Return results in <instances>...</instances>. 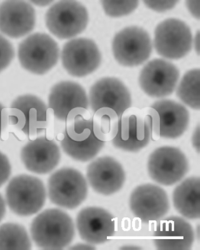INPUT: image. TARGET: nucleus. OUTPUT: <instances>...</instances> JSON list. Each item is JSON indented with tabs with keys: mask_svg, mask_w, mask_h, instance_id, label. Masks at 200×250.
Masks as SVG:
<instances>
[{
	"mask_svg": "<svg viewBox=\"0 0 200 250\" xmlns=\"http://www.w3.org/2000/svg\"><path fill=\"white\" fill-rule=\"evenodd\" d=\"M121 250H141V248L135 246H125L120 248Z\"/></svg>",
	"mask_w": 200,
	"mask_h": 250,
	"instance_id": "40",
	"label": "nucleus"
},
{
	"mask_svg": "<svg viewBox=\"0 0 200 250\" xmlns=\"http://www.w3.org/2000/svg\"><path fill=\"white\" fill-rule=\"evenodd\" d=\"M31 2L38 6H45L51 4L53 1H31Z\"/></svg>",
	"mask_w": 200,
	"mask_h": 250,
	"instance_id": "38",
	"label": "nucleus"
},
{
	"mask_svg": "<svg viewBox=\"0 0 200 250\" xmlns=\"http://www.w3.org/2000/svg\"><path fill=\"white\" fill-rule=\"evenodd\" d=\"M104 145L105 142L99 141L93 132L88 139L82 142L73 141L64 133V138L61 142V147L66 154L76 161L82 162L94 158Z\"/></svg>",
	"mask_w": 200,
	"mask_h": 250,
	"instance_id": "22",
	"label": "nucleus"
},
{
	"mask_svg": "<svg viewBox=\"0 0 200 250\" xmlns=\"http://www.w3.org/2000/svg\"><path fill=\"white\" fill-rule=\"evenodd\" d=\"M11 170L8 158L0 152V188L9 179L11 175Z\"/></svg>",
	"mask_w": 200,
	"mask_h": 250,
	"instance_id": "30",
	"label": "nucleus"
},
{
	"mask_svg": "<svg viewBox=\"0 0 200 250\" xmlns=\"http://www.w3.org/2000/svg\"><path fill=\"white\" fill-rule=\"evenodd\" d=\"M31 249V239L24 227L11 223L0 226V250Z\"/></svg>",
	"mask_w": 200,
	"mask_h": 250,
	"instance_id": "26",
	"label": "nucleus"
},
{
	"mask_svg": "<svg viewBox=\"0 0 200 250\" xmlns=\"http://www.w3.org/2000/svg\"><path fill=\"white\" fill-rule=\"evenodd\" d=\"M80 237L91 245L107 242L115 235L114 217L104 208L88 207L81 210L76 219Z\"/></svg>",
	"mask_w": 200,
	"mask_h": 250,
	"instance_id": "13",
	"label": "nucleus"
},
{
	"mask_svg": "<svg viewBox=\"0 0 200 250\" xmlns=\"http://www.w3.org/2000/svg\"><path fill=\"white\" fill-rule=\"evenodd\" d=\"M61 61L69 74L81 78L91 74L99 67L101 55L92 40L75 39L64 45L61 52Z\"/></svg>",
	"mask_w": 200,
	"mask_h": 250,
	"instance_id": "10",
	"label": "nucleus"
},
{
	"mask_svg": "<svg viewBox=\"0 0 200 250\" xmlns=\"http://www.w3.org/2000/svg\"><path fill=\"white\" fill-rule=\"evenodd\" d=\"M6 214V203L2 196L0 194V222L4 218Z\"/></svg>",
	"mask_w": 200,
	"mask_h": 250,
	"instance_id": "36",
	"label": "nucleus"
},
{
	"mask_svg": "<svg viewBox=\"0 0 200 250\" xmlns=\"http://www.w3.org/2000/svg\"><path fill=\"white\" fill-rule=\"evenodd\" d=\"M119 116L111 108H102L93 116V131L99 141H112L119 131Z\"/></svg>",
	"mask_w": 200,
	"mask_h": 250,
	"instance_id": "25",
	"label": "nucleus"
},
{
	"mask_svg": "<svg viewBox=\"0 0 200 250\" xmlns=\"http://www.w3.org/2000/svg\"><path fill=\"white\" fill-rule=\"evenodd\" d=\"M6 201L10 209L20 216L34 215L44 207L46 192L41 180L28 175L13 178L6 188Z\"/></svg>",
	"mask_w": 200,
	"mask_h": 250,
	"instance_id": "2",
	"label": "nucleus"
},
{
	"mask_svg": "<svg viewBox=\"0 0 200 250\" xmlns=\"http://www.w3.org/2000/svg\"><path fill=\"white\" fill-rule=\"evenodd\" d=\"M48 102L49 108L52 109L55 117L61 122H66L73 109H88L89 106L85 89L78 83L70 81L61 82L53 86Z\"/></svg>",
	"mask_w": 200,
	"mask_h": 250,
	"instance_id": "19",
	"label": "nucleus"
},
{
	"mask_svg": "<svg viewBox=\"0 0 200 250\" xmlns=\"http://www.w3.org/2000/svg\"><path fill=\"white\" fill-rule=\"evenodd\" d=\"M146 112L151 116L152 119V141H158L160 136V117L156 110L152 107L145 108Z\"/></svg>",
	"mask_w": 200,
	"mask_h": 250,
	"instance_id": "32",
	"label": "nucleus"
},
{
	"mask_svg": "<svg viewBox=\"0 0 200 250\" xmlns=\"http://www.w3.org/2000/svg\"><path fill=\"white\" fill-rule=\"evenodd\" d=\"M113 55L119 64L133 67L142 64L152 51L151 38L139 26H129L117 34L112 42Z\"/></svg>",
	"mask_w": 200,
	"mask_h": 250,
	"instance_id": "6",
	"label": "nucleus"
},
{
	"mask_svg": "<svg viewBox=\"0 0 200 250\" xmlns=\"http://www.w3.org/2000/svg\"><path fill=\"white\" fill-rule=\"evenodd\" d=\"M18 56L20 64L26 71L42 75L58 63L59 48L51 36L36 33L20 43Z\"/></svg>",
	"mask_w": 200,
	"mask_h": 250,
	"instance_id": "3",
	"label": "nucleus"
},
{
	"mask_svg": "<svg viewBox=\"0 0 200 250\" xmlns=\"http://www.w3.org/2000/svg\"><path fill=\"white\" fill-rule=\"evenodd\" d=\"M86 176L93 190L105 196L118 192L125 181L122 166L109 156L99 158L92 162L88 167Z\"/></svg>",
	"mask_w": 200,
	"mask_h": 250,
	"instance_id": "15",
	"label": "nucleus"
},
{
	"mask_svg": "<svg viewBox=\"0 0 200 250\" xmlns=\"http://www.w3.org/2000/svg\"><path fill=\"white\" fill-rule=\"evenodd\" d=\"M200 69L191 70L183 77L177 90L180 99L194 109L200 108Z\"/></svg>",
	"mask_w": 200,
	"mask_h": 250,
	"instance_id": "27",
	"label": "nucleus"
},
{
	"mask_svg": "<svg viewBox=\"0 0 200 250\" xmlns=\"http://www.w3.org/2000/svg\"><path fill=\"white\" fill-rule=\"evenodd\" d=\"M180 78L179 69L172 63L155 59L142 69L139 84L146 95L152 98H164L175 91Z\"/></svg>",
	"mask_w": 200,
	"mask_h": 250,
	"instance_id": "11",
	"label": "nucleus"
},
{
	"mask_svg": "<svg viewBox=\"0 0 200 250\" xmlns=\"http://www.w3.org/2000/svg\"><path fill=\"white\" fill-rule=\"evenodd\" d=\"M9 123V113L4 106L0 104V135L4 131Z\"/></svg>",
	"mask_w": 200,
	"mask_h": 250,
	"instance_id": "33",
	"label": "nucleus"
},
{
	"mask_svg": "<svg viewBox=\"0 0 200 250\" xmlns=\"http://www.w3.org/2000/svg\"><path fill=\"white\" fill-rule=\"evenodd\" d=\"M15 55V50L11 43L0 35V72L11 64Z\"/></svg>",
	"mask_w": 200,
	"mask_h": 250,
	"instance_id": "29",
	"label": "nucleus"
},
{
	"mask_svg": "<svg viewBox=\"0 0 200 250\" xmlns=\"http://www.w3.org/2000/svg\"><path fill=\"white\" fill-rule=\"evenodd\" d=\"M153 243L160 250H186L195 241L192 227L185 219L172 216L161 220L153 233Z\"/></svg>",
	"mask_w": 200,
	"mask_h": 250,
	"instance_id": "16",
	"label": "nucleus"
},
{
	"mask_svg": "<svg viewBox=\"0 0 200 250\" xmlns=\"http://www.w3.org/2000/svg\"><path fill=\"white\" fill-rule=\"evenodd\" d=\"M89 103L93 111L102 108H111L121 117L132 105L131 94L125 85L115 78L99 80L89 92Z\"/></svg>",
	"mask_w": 200,
	"mask_h": 250,
	"instance_id": "14",
	"label": "nucleus"
},
{
	"mask_svg": "<svg viewBox=\"0 0 200 250\" xmlns=\"http://www.w3.org/2000/svg\"><path fill=\"white\" fill-rule=\"evenodd\" d=\"M48 196L53 204L68 209H75L85 201L88 195L87 182L78 170L63 168L50 176Z\"/></svg>",
	"mask_w": 200,
	"mask_h": 250,
	"instance_id": "4",
	"label": "nucleus"
},
{
	"mask_svg": "<svg viewBox=\"0 0 200 250\" xmlns=\"http://www.w3.org/2000/svg\"><path fill=\"white\" fill-rule=\"evenodd\" d=\"M48 108L41 99L32 95L19 96L13 102L9 122L29 137L38 135L48 125Z\"/></svg>",
	"mask_w": 200,
	"mask_h": 250,
	"instance_id": "8",
	"label": "nucleus"
},
{
	"mask_svg": "<svg viewBox=\"0 0 200 250\" xmlns=\"http://www.w3.org/2000/svg\"><path fill=\"white\" fill-rule=\"evenodd\" d=\"M192 143L194 147L200 153V126L196 128L192 136Z\"/></svg>",
	"mask_w": 200,
	"mask_h": 250,
	"instance_id": "35",
	"label": "nucleus"
},
{
	"mask_svg": "<svg viewBox=\"0 0 200 250\" xmlns=\"http://www.w3.org/2000/svg\"><path fill=\"white\" fill-rule=\"evenodd\" d=\"M31 234L38 248L62 250L71 244L75 237L74 223L71 216L61 209H46L33 220Z\"/></svg>",
	"mask_w": 200,
	"mask_h": 250,
	"instance_id": "1",
	"label": "nucleus"
},
{
	"mask_svg": "<svg viewBox=\"0 0 200 250\" xmlns=\"http://www.w3.org/2000/svg\"><path fill=\"white\" fill-rule=\"evenodd\" d=\"M36 12L24 1H6L0 5V32L10 38L18 39L34 29Z\"/></svg>",
	"mask_w": 200,
	"mask_h": 250,
	"instance_id": "17",
	"label": "nucleus"
},
{
	"mask_svg": "<svg viewBox=\"0 0 200 250\" xmlns=\"http://www.w3.org/2000/svg\"><path fill=\"white\" fill-rule=\"evenodd\" d=\"M129 206L133 214L145 223L161 220L170 208L166 192L151 184L138 187L130 197Z\"/></svg>",
	"mask_w": 200,
	"mask_h": 250,
	"instance_id": "12",
	"label": "nucleus"
},
{
	"mask_svg": "<svg viewBox=\"0 0 200 250\" xmlns=\"http://www.w3.org/2000/svg\"><path fill=\"white\" fill-rule=\"evenodd\" d=\"M103 8L106 14L113 18H118L128 15L138 8L139 1H112V0H104L101 1Z\"/></svg>",
	"mask_w": 200,
	"mask_h": 250,
	"instance_id": "28",
	"label": "nucleus"
},
{
	"mask_svg": "<svg viewBox=\"0 0 200 250\" xmlns=\"http://www.w3.org/2000/svg\"><path fill=\"white\" fill-rule=\"evenodd\" d=\"M92 245L78 244L72 247L71 250H95Z\"/></svg>",
	"mask_w": 200,
	"mask_h": 250,
	"instance_id": "37",
	"label": "nucleus"
},
{
	"mask_svg": "<svg viewBox=\"0 0 200 250\" xmlns=\"http://www.w3.org/2000/svg\"><path fill=\"white\" fill-rule=\"evenodd\" d=\"M179 1H153V0H146L144 1V4L150 9L153 11L162 12L175 7Z\"/></svg>",
	"mask_w": 200,
	"mask_h": 250,
	"instance_id": "31",
	"label": "nucleus"
},
{
	"mask_svg": "<svg viewBox=\"0 0 200 250\" xmlns=\"http://www.w3.org/2000/svg\"><path fill=\"white\" fill-rule=\"evenodd\" d=\"M173 205L184 217L197 219L200 217V181L199 177L185 180L175 188Z\"/></svg>",
	"mask_w": 200,
	"mask_h": 250,
	"instance_id": "21",
	"label": "nucleus"
},
{
	"mask_svg": "<svg viewBox=\"0 0 200 250\" xmlns=\"http://www.w3.org/2000/svg\"><path fill=\"white\" fill-rule=\"evenodd\" d=\"M112 142L115 147L129 152H138L145 147L137 138L136 113L120 117L118 133Z\"/></svg>",
	"mask_w": 200,
	"mask_h": 250,
	"instance_id": "24",
	"label": "nucleus"
},
{
	"mask_svg": "<svg viewBox=\"0 0 200 250\" xmlns=\"http://www.w3.org/2000/svg\"><path fill=\"white\" fill-rule=\"evenodd\" d=\"M148 169L153 181L163 186H172L184 177L189 163L184 153L173 146H162L150 155Z\"/></svg>",
	"mask_w": 200,
	"mask_h": 250,
	"instance_id": "9",
	"label": "nucleus"
},
{
	"mask_svg": "<svg viewBox=\"0 0 200 250\" xmlns=\"http://www.w3.org/2000/svg\"><path fill=\"white\" fill-rule=\"evenodd\" d=\"M186 6L193 17L200 20V1H186Z\"/></svg>",
	"mask_w": 200,
	"mask_h": 250,
	"instance_id": "34",
	"label": "nucleus"
},
{
	"mask_svg": "<svg viewBox=\"0 0 200 250\" xmlns=\"http://www.w3.org/2000/svg\"><path fill=\"white\" fill-rule=\"evenodd\" d=\"M192 44L191 29L180 20H165L157 26L155 48L163 58L173 60L184 58L191 51Z\"/></svg>",
	"mask_w": 200,
	"mask_h": 250,
	"instance_id": "7",
	"label": "nucleus"
},
{
	"mask_svg": "<svg viewBox=\"0 0 200 250\" xmlns=\"http://www.w3.org/2000/svg\"><path fill=\"white\" fill-rule=\"evenodd\" d=\"M64 133L75 142L88 139L93 131V117L87 109L77 108L70 112L66 120Z\"/></svg>",
	"mask_w": 200,
	"mask_h": 250,
	"instance_id": "23",
	"label": "nucleus"
},
{
	"mask_svg": "<svg viewBox=\"0 0 200 250\" xmlns=\"http://www.w3.org/2000/svg\"><path fill=\"white\" fill-rule=\"evenodd\" d=\"M151 107L159 115L160 137L176 139L188 128L189 113L184 105L170 100H162L154 103Z\"/></svg>",
	"mask_w": 200,
	"mask_h": 250,
	"instance_id": "20",
	"label": "nucleus"
},
{
	"mask_svg": "<svg viewBox=\"0 0 200 250\" xmlns=\"http://www.w3.org/2000/svg\"><path fill=\"white\" fill-rule=\"evenodd\" d=\"M89 16L85 6L76 1H60L46 13L49 31L60 39H69L84 31Z\"/></svg>",
	"mask_w": 200,
	"mask_h": 250,
	"instance_id": "5",
	"label": "nucleus"
},
{
	"mask_svg": "<svg viewBox=\"0 0 200 250\" xmlns=\"http://www.w3.org/2000/svg\"><path fill=\"white\" fill-rule=\"evenodd\" d=\"M195 48L197 52L200 54V31L198 32V34L196 36L195 38Z\"/></svg>",
	"mask_w": 200,
	"mask_h": 250,
	"instance_id": "39",
	"label": "nucleus"
},
{
	"mask_svg": "<svg viewBox=\"0 0 200 250\" xmlns=\"http://www.w3.org/2000/svg\"><path fill=\"white\" fill-rule=\"evenodd\" d=\"M21 158L28 171L46 174L59 165L61 153L55 142L40 137L30 141L22 148Z\"/></svg>",
	"mask_w": 200,
	"mask_h": 250,
	"instance_id": "18",
	"label": "nucleus"
}]
</instances>
